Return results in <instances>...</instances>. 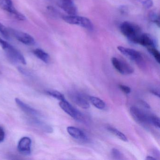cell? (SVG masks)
Returning a JSON list of instances; mask_svg holds the SVG:
<instances>
[{
    "label": "cell",
    "mask_w": 160,
    "mask_h": 160,
    "mask_svg": "<svg viewBox=\"0 0 160 160\" xmlns=\"http://www.w3.org/2000/svg\"><path fill=\"white\" fill-rule=\"evenodd\" d=\"M121 32L129 41L136 43L138 39L142 32L141 28L137 24L129 21H125L121 24Z\"/></svg>",
    "instance_id": "cell-1"
},
{
    "label": "cell",
    "mask_w": 160,
    "mask_h": 160,
    "mask_svg": "<svg viewBox=\"0 0 160 160\" xmlns=\"http://www.w3.org/2000/svg\"><path fill=\"white\" fill-rule=\"evenodd\" d=\"M0 46L6 52L8 57L13 61L20 62L23 64H26V59L22 54L16 48L7 42L6 41L0 38Z\"/></svg>",
    "instance_id": "cell-2"
},
{
    "label": "cell",
    "mask_w": 160,
    "mask_h": 160,
    "mask_svg": "<svg viewBox=\"0 0 160 160\" xmlns=\"http://www.w3.org/2000/svg\"><path fill=\"white\" fill-rule=\"evenodd\" d=\"M62 19L66 23L71 25H77L86 29L88 31L93 30L92 22L89 19L84 17L76 15L63 16Z\"/></svg>",
    "instance_id": "cell-3"
},
{
    "label": "cell",
    "mask_w": 160,
    "mask_h": 160,
    "mask_svg": "<svg viewBox=\"0 0 160 160\" xmlns=\"http://www.w3.org/2000/svg\"><path fill=\"white\" fill-rule=\"evenodd\" d=\"M59 106L65 113L78 121L84 122L86 121V118L84 117V115L79 110L73 107L66 100L60 101Z\"/></svg>",
    "instance_id": "cell-4"
},
{
    "label": "cell",
    "mask_w": 160,
    "mask_h": 160,
    "mask_svg": "<svg viewBox=\"0 0 160 160\" xmlns=\"http://www.w3.org/2000/svg\"><path fill=\"white\" fill-rule=\"evenodd\" d=\"M0 8L9 13L17 20L24 21L26 19L25 16L18 11L14 7L12 0H0Z\"/></svg>",
    "instance_id": "cell-5"
},
{
    "label": "cell",
    "mask_w": 160,
    "mask_h": 160,
    "mask_svg": "<svg viewBox=\"0 0 160 160\" xmlns=\"http://www.w3.org/2000/svg\"><path fill=\"white\" fill-rule=\"evenodd\" d=\"M118 50L125 57L134 61L137 63L140 64L143 61V57L140 52L133 49L127 48L122 46H118Z\"/></svg>",
    "instance_id": "cell-6"
},
{
    "label": "cell",
    "mask_w": 160,
    "mask_h": 160,
    "mask_svg": "<svg viewBox=\"0 0 160 160\" xmlns=\"http://www.w3.org/2000/svg\"><path fill=\"white\" fill-rule=\"evenodd\" d=\"M111 62L114 68L121 74H131L134 72V69L130 64L118 58H112Z\"/></svg>",
    "instance_id": "cell-7"
},
{
    "label": "cell",
    "mask_w": 160,
    "mask_h": 160,
    "mask_svg": "<svg viewBox=\"0 0 160 160\" xmlns=\"http://www.w3.org/2000/svg\"><path fill=\"white\" fill-rule=\"evenodd\" d=\"M130 114L133 119L139 124L146 125L150 123L149 116H148L144 111L136 107L132 106L130 108Z\"/></svg>",
    "instance_id": "cell-8"
},
{
    "label": "cell",
    "mask_w": 160,
    "mask_h": 160,
    "mask_svg": "<svg viewBox=\"0 0 160 160\" xmlns=\"http://www.w3.org/2000/svg\"><path fill=\"white\" fill-rule=\"evenodd\" d=\"M9 30L10 33L22 43L29 46L33 45L35 44V40L30 34L13 29L10 28Z\"/></svg>",
    "instance_id": "cell-9"
},
{
    "label": "cell",
    "mask_w": 160,
    "mask_h": 160,
    "mask_svg": "<svg viewBox=\"0 0 160 160\" xmlns=\"http://www.w3.org/2000/svg\"><path fill=\"white\" fill-rule=\"evenodd\" d=\"M15 102L17 105L23 112H25L27 115L30 116L32 118H38L42 117V114L40 111L28 105L18 98H16Z\"/></svg>",
    "instance_id": "cell-10"
},
{
    "label": "cell",
    "mask_w": 160,
    "mask_h": 160,
    "mask_svg": "<svg viewBox=\"0 0 160 160\" xmlns=\"http://www.w3.org/2000/svg\"><path fill=\"white\" fill-rule=\"evenodd\" d=\"M70 98L73 102L84 109L90 108V104L86 97L79 92H74L70 94Z\"/></svg>",
    "instance_id": "cell-11"
},
{
    "label": "cell",
    "mask_w": 160,
    "mask_h": 160,
    "mask_svg": "<svg viewBox=\"0 0 160 160\" xmlns=\"http://www.w3.org/2000/svg\"><path fill=\"white\" fill-rule=\"evenodd\" d=\"M59 7L69 15H75L77 9L73 0H58Z\"/></svg>",
    "instance_id": "cell-12"
},
{
    "label": "cell",
    "mask_w": 160,
    "mask_h": 160,
    "mask_svg": "<svg viewBox=\"0 0 160 160\" xmlns=\"http://www.w3.org/2000/svg\"><path fill=\"white\" fill-rule=\"evenodd\" d=\"M136 44L146 47L147 48H156V42L155 39L148 33H142L138 39Z\"/></svg>",
    "instance_id": "cell-13"
},
{
    "label": "cell",
    "mask_w": 160,
    "mask_h": 160,
    "mask_svg": "<svg viewBox=\"0 0 160 160\" xmlns=\"http://www.w3.org/2000/svg\"><path fill=\"white\" fill-rule=\"evenodd\" d=\"M32 140L28 137H24L18 142V151L24 155H29L31 152Z\"/></svg>",
    "instance_id": "cell-14"
},
{
    "label": "cell",
    "mask_w": 160,
    "mask_h": 160,
    "mask_svg": "<svg viewBox=\"0 0 160 160\" xmlns=\"http://www.w3.org/2000/svg\"><path fill=\"white\" fill-rule=\"evenodd\" d=\"M67 131L72 137L77 140L83 142H87L88 140L86 133L79 128L73 126H69L67 128Z\"/></svg>",
    "instance_id": "cell-15"
},
{
    "label": "cell",
    "mask_w": 160,
    "mask_h": 160,
    "mask_svg": "<svg viewBox=\"0 0 160 160\" xmlns=\"http://www.w3.org/2000/svg\"><path fill=\"white\" fill-rule=\"evenodd\" d=\"M29 122L32 126L44 132L48 133H52L53 132V129L51 126L44 122L41 121L37 118H32L29 121Z\"/></svg>",
    "instance_id": "cell-16"
},
{
    "label": "cell",
    "mask_w": 160,
    "mask_h": 160,
    "mask_svg": "<svg viewBox=\"0 0 160 160\" xmlns=\"http://www.w3.org/2000/svg\"><path fill=\"white\" fill-rule=\"evenodd\" d=\"M33 54L38 58L42 61L45 63H48L50 60V57L49 55L43 50L39 48H37L33 50Z\"/></svg>",
    "instance_id": "cell-17"
},
{
    "label": "cell",
    "mask_w": 160,
    "mask_h": 160,
    "mask_svg": "<svg viewBox=\"0 0 160 160\" xmlns=\"http://www.w3.org/2000/svg\"><path fill=\"white\" fill-rule=\"evenodd\" d=\"M89 101L96 108L101 110H104L106 107V104L104 101L102 99L94 97V96H90L89 97Z\"/></svg>",
    "instance_id": "cell-18"
},
{
    "label": "cell",
    "mask_w": 160,
    "mask_h": 160,
    "mask_svg": "<svg viewBox=\"0 0 160 160\" xmlns=\"http://www.w3.org/2000/svg\"><path fill=\"white\" fill-rule=\"evenodd\" d=\"M107 130L109 131L111 133L113 134L114 135L116 136V137L119 138L122 141H124V142H127L128 141V138L123 133L121 132L120 131H119L118 129L114 127H112V126H108L107 127Z\"/></svg>",
    "instance_id": "cell-19"
},
{
    "label": "cell",
    "mask_w": 160,
    "mask_h": 160,
    "mask_svg": "<svg viewBox=\"0 0 160 160\" xmlns=\"http://www.w3.org/2000/svg\"><path fill=\"white\" fill-rule=\"evenodd\" d=\"M47 93L48 95H50L52 97L59 100V101H62L65 100V97L64 95L62 93L60 92H59L55 90H49L47 91Z\"/></svg>",
    "instance_id": "cell-20"
},
{
    "label": "cell",
    "mask_w": 160,
    "mask_h": 160,
    "mask_svg": "<svg viewBox=\"0 0 160 160\" xmlns=\"http://www.w3.org/2000/svg\"><path fill=\"white\" fill-rule=\"evenodd\" d=\"M148 52L153 56L155 60L158 63L160 62V54L159 51L156 49V48H148Z\"/></svg>",
    "instance_id": "cell-21"
},
{
    "label": "cell",
    "mask_w": 160,
    "mask_h": 160,
    "mask_svg": "<svg viewBox=\"0 0 160 160\" xmlns=\"http://www.w3.org/2000/svg\"><path fill=\"white\" fill-rule=\"evenodd\" d=\"M149 122L156 128L160 129V120L157 116L154 115L149 116Z\"/></svg>",
    "instance_id": "cell-22"
},
{
    "label": "cell",
    "mask_w": 160,
    "mask_h": 160,
    "mask_svg": "<svg viewBox=\"0 0 160 160\" xmlns=\"http://www.w3.org/2000/svg\"><path fill=\"white\" fill-rule=\"evenodd\" d=\"M149 17L150 19L153 23H155L158 27L160 26V22H159V16L157 13L154 12H151L149 14Z\"/></svg>",
    "instance_id": "cell-23"
},
{
    "label": "cell",
    "mask_w": 160,
    "mask_h": 160,
    "mask_svg": "<svg viewBox=\"0 0 160 160\" xmlns=\"http://www.w3.org/2000/svg\"><path fill=\"white\" fill-rule=\"evenodd\" d=\"M111 155L116 160H121L123 157L122 153L117 148H113L111 150Z\"/></svg>",
    "instance_id": "cell-24"
},
{
    "label": "cell",
    "mask_w": 160,
    "mask_h": 160,
    "mask_svg": "<svg viewBox=\"0 0 160 160\" xmlns=\"http://www.w3.org/2000/svg\"><path fill=\"white\" fill-rule=\"evenodd\" d=\"M0 33L5 37L6 39H9L10 38V32L9 29L7 28L4 25L0 23Z\"/></svg>",
    "instance_id": "cell-25"
},
{
    "label": "cell",
    "mask_w": 160,
    "mask_h": 160,
    "mask_svg": "<svg viewBox=\"0 0 160 160\" xmlns=\"http://www.w3.org/2000/svg\"><path fill=\"white\" fill-rule=\"evenodd\" d=\"M118 87L120 89L122 92L125 93V94H129V93L131 92V89L129 87H127V86L123 85H119Z\"/></svg>",
    "instance_id": "cell-26"
},
{
    "label": "cell",
    "mask_w": 160,
    "mask_h": 160,
    "mask_svg": "<svg viewBox=\"0 0 160 160\" xmlns=\"http://www.w3.org/2000/svg\"><path fill=\"white\" fill-rule=\"evenodd\" d=\"M142 3L143 5L148 9L152 7L153 5V2L152 0H144L142 2Z\"/></svg>",
    "instance_id": "cell-27"
},
{
    "label": "cell",
    "mask_w": 160,
    "mask_h": 160,
    "mask_svg": "<svg viewBox=\"0 0 160 160\" xmlns=\"http://www.w3.org/2000/svg\"><path fill=\"white\" fill-rule=\"evenodd\" d=\"M4 138H5V132L3 129L1 127H0V142L3 141Z\"/></svg>",
    "instance_id": "cell-28"
},
{
    "label": "cell",
    "mask_w": 160,
    "mask_h": 160,
    "mask_svg": "<svg viewBox=\"0 0 160 160\" xmlns=\"http://www.w3.org/2000/svg\"><path fill=\"white\" fill-rule=\"evenodd\" d=\"M140 103L141 104H142V105H143L144 107L146 108H150V107L148 103L146 102L145 101H143V100H140Z\"/></svg>",
    "instance_id": "cell-29"
},
{
    "label": "cell",
    "mask_w": 160,
    "mask_h": 160,
    "mask_svg": "<svg viewBox=\"0 0 160 160\" xmlns=\"http://www.w3.org/2000/svg\"><path fill=\"white\" fill-rule=\"evenodd\" d=\"M150 92H151L152 94H154L155 96H157V97H160V95H159V92L157 90L155 89H151L150 90Z\"/></svg>",
    "instance_id": "cell-30"
},
{
    "label": "cell",
    "mask_w": 160,
    "mask_h": 160,
    "mask_svg": "<svg viewBox=\"0 0 160 160\" xmlns=\"http://www.w3.org/2000/svg\"><path fill=\"white\" fill-rule=\"evenodd\" d=\"M146 160H156L155 158H154V157H152V156H148L146 158Z\"/></svg>",
    "instance_id": "cell-31"
}]
</instances>
